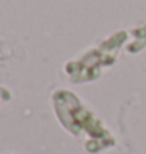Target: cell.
Instances as JSON below:
<instances>
[{"mask_svg":"<svg viewBox=\"0 0 146 154\" xmlns=\"http://www.w3.org/2000/svg\"><path fill=\"white\" fill-rule=\"evenodd\" d=\"M0 93H3V90H0Z\"/></svg>","mask_w":146,"mask_h":154,"instance_id":"6da1fadb","label":"cell"}]
</instances>
